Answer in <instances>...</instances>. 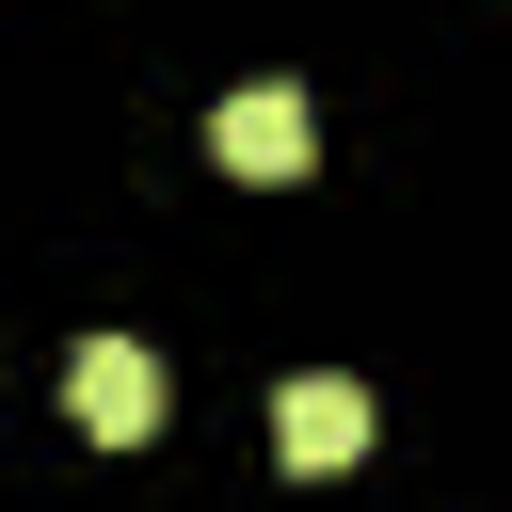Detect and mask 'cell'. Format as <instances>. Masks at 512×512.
Instances as JSON below:
<instances>
[{"mask_svg":"<svg viewBox=\"0 0 512 512\" xmlns=\"http://www.w3.org/2000/svg\"><path fill=\"white\" fill-rule=\"evenodd\" d=\"M160 400H176V384H160V352H144V336H80V352H64V416H80L96 448H144V432H160Z\"/></svg>","mask_w":512,"mask_h":512,"instance_id":"obj_1","label":"cell"},{"mask_svg":"<svg viewBox=\"0 0 512 512\" xmlns=\"http://www.w3.org/2000/svg\"><path fill=\"white\" fill-rule=\"evenodd\" d=\"M272 448H288L304 480H336V464L368 448V384H336V368H304V384L272 400Z\"/></svg>","mask_w":512,"mask_h":512,"instance_id":"obj_3","label":"cell"},{"mask_svg":"<svg viewBox=\"0 0 512 512\" xmlns=\"http://www.w3.org/2000/svg\"><path fill=\"white\" fill-rule=\"evenodd\" d=\"M208 144H224V176H304V160H320V112H304L288 80H240V96L208 112Z\"/></svg>","mask_w":512,"mask_h":512,"instance_id":"obj_2","label":"cell"}]
</instances>
